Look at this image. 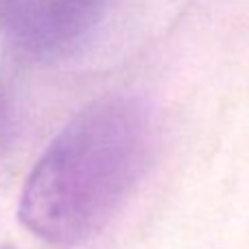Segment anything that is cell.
<instances>
[{
  "instance_id": "6da1fadb",
  "label": "cell",
  "mask_w": 249,
  "mask_h": 249,
  "mask_svg": "<svg viewBox=\"0 0 249 249\" xmlns=\"http://www.w3.org/2000/svg\"><path fill=\"white\" fill-rule=\"evenodd\" d=\"M155 121L144 101H92L48 144L24 184L20 223L33 236L74 247L99 234L149 171Z\"/></svg>"
},
{
  "instance_id": "7a4b0ae2",
  "label": "cell",
  "mask_w": 249,
  "mask_h": 249,
  "mask_svg": "<svg viewBox=\"0 0 249 249\" xmlns=\"http://www.w3.org/2000/svg\"><path fill=\"white\" fill-rule=\"evenodd\" d=\"M79 2H86V0H79Z\"/></svg>"
}]
</instances>
